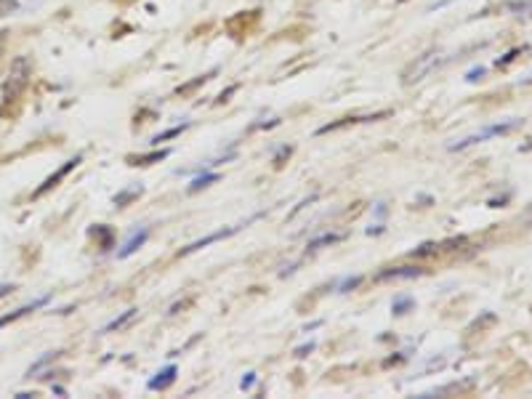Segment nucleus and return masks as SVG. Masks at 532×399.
<instances>
[{"label": "nucleus", "mask_w": 532, "mask_h": 399, "mask_svg": "<svg viewBox=\"0 0 532 399\" xmlns=\"http://www.w3.org/2000/svg\"><path fill=\"white\" fill-rule=\"evenodd\" d=\"M261 19V11H240L226 19V33L232 35L234 40H243L255 30V24Z\"/></svg>", "instance_id": "f03ea898"}, {"label": "nucleus", "mask_w": 532, "mask_h": 399, "mask_svg": "<svg viewBox=\"0 0 532 399\" xmlns=\"http://www.w3.org/2000/svg\"><path fill=\"white\" fill-rule=\"evenodd\" d=\"M6 35L8 33H0V54H3V40H6Z\"/></svg>", "instance_id": "4be33fe9"}, {"label": "nucleus", "mask_w": 532, "mask_h": 399, "mask_svg": "<svg viewBox=\"0 0 532 399\" xmlns=\"http://www.w3.org/2000/svg\"><path fill=\"white\" fill-rule=\"evenodd\" d=\"M506 8L514 13H524V16H532V0H511V3H506Z\"/></svg>", "instance_id": "4468645a"}, {"label": "nucleus", "mask_w": 532, "mask_h": 399, "mask_svg": "<svg viewBox=\"0 0 532 399\" xmlns=\"http://www.w3.org/2000/svg\"><path fill=\"white\" fill-rule=\"evenodd\" d=\"M439 64V54H423V56H418L415 62H412L405 72H402V83L405 86H412V83H418V80H423L429 72H432L434 66Z\"/></svg>", "instance_id": "7ed1b4c3"}, {"label": "nucleus", "mask_w": 532, "mask_h": 399, "mask_svg": "<svg viewBox=\"0 0 532 399\" xmlns=\"http://www.w3.org/2000/svg\"><path fill=\"white\" fill-rule=\"evenodd\" d=\"M30 78H33V62L27 56H16L11 62V69H8V80L3 83V104H0V117H6L8 110L19 107L22 101V93L30 86Z\"/></svg>", "instance_id": "f257e3e1"}, {"label": "nucleus", "mask_w": 532, "mask_h": 399, "mask_svg": "<svg viewBox=\"0 0 532 399\" xmlns=\"http://www.w3.org/2000/svg\"><path fill=\"white\" fill-rule=\"evenodd\" d=\"M168 157V149H160V152H149V155H139V157H128L131 166H152L157 160Z\"/></svg>", "instance_id": "9d476101"}, {"label": "nucleus", "mask_w": 532, "mask_h": 399, "mask_svg": "<svg viewBox=\"0 0 532 399\" xmlns=\"http://www.w3.org/2000/svg\"><path fill=\"white\" fill-rule=\"evenodd\" d=\"M43 303H48V299H37V301H33V303H27V306H22V309H16V311H11V314H6V317H0V328H6V325H11V322H16V320H19V317H27L30 311L40 309Z\"/></svg>", "instance_id": "0eeeda50"}, {"label": "nucleus", "mask_w": 532, "mask_h": 399, "mask_svg": "<svg viewBox=\"0 0 532 399\" xmlns=\"http://www.w3.org/2000/svg\"><path fill=\"white\" fill-rule=\"evenodd\" d=\"M211 78H213V72H208V75H200V78H195L192 83H187V86H181V88H178L176 93H178V96H189V93H195V91H197L200 86H205V83H208Z\"/></svg>", "instance_id": "9b49d317"}, {"label": "nucleus", "mask_w": 532, "mask_h": 399, "mask_svg": "<svg viewBox=\"0 0 532 399\" xmlns=\"http://www.w3.org/2000/svg\"><path fill=\"white\" fill-rule=\"evenodd\" d=\"M521 120H514V122H503V125H490V128H485V131L474 133V136H468V139H463V141H458V144H453V149H463V146H471V144H479V141H485V139H492V136H503V133H511L514 128H519Z\"/></svg>", "instance_id": "20e7f679"}, {"label": "nucleus", "mask_w": 532, "mask_h": 399, "mask_svg": "<svg viewBox=\"0 0 532 399\" xmlns=\"http://www.w3.org/2000/svg\"><path fill=\"white\" fill-rule=\"evenodd\" d=\"M216 178H219L216 173H205V176L195 178V181H192V187H189V192H197V189L208 187V184H211V181H216Z\"/></svg>", "instance_id": "dca6fc26"}, {"label": "nucleus", "mask_w": 532, "mask_h": 399, "mask_svg": "<svg viewBox=\"0 0 532 399\" xmlns=\"http://www.w3.org/2000/svg\"><path fill=\"white\" fill-rule=\"evenodd\" d=\"M232 232H234V226H232V229H221V232L211 234V237H205V240H200V243L189 245V248H187V250H184V253H189V250H200V248H205V245L216 243V240H221V237H226V234H232Z\"/></svg>", "instance_id": "f8f14e48"}, {"label": "nucleus", "mask_w": 532, "mask_h": 399, "mask_svg": "<svg viewBox=\"0 0 532 399\" xmlns=\"http://www.w3.org/2000/svg\"><path fill=\"white\" fill-rule=\"evenodd\" d=\"M146 237H149V232H146V229H144V232H141V234H133L131 240H128V245H125V248H122V250H120V258H125V255H131L133 250L139 248V245H144V240H146Z\"/></svg>", "instance_id": "ddd939ff"}, {"label": "nucleus", "mask_w": 532, "mask_h": 399, "mask_svg": "<svg viewBox=\"0 0 532 399\" xmlns=\"http://www.w3.org/2000/svg\"><path fill=\"white\" fill-rule=\"evenodd\" d=\"M405 306H410V301H407V299H399L397 303H394V311H397V314H402V309H405Z\"/></svg>", "instance_id": "412c9836"}, {"label": "nucleus", "mask_w": 532, "mask_h": 399, "mask_svg": "<svg viewBox=\"0 0 532 399\" xmlns=\"http://www.w3.org/2000/svg\"><path fill=\"white\" fill-rule=\"evenodd\" d=\"M133 314H136V311H133V309H131V311H125V317H120V320L110 322V325H107V330H117V328H122V325H125V322L131 320Z\"/></svg>", "instance_id": "f3484780"}, {"label": "nucleus", "mask_w": 532, "mask_h": 399, "mask_svg": "<svg viewBox=\"0 0 532 399\" xmlns=\"http://www.w3.org/2000/svg\"><path fill=\"white\" fill-rule=\"evenodd\" d=\"M530 221H532V211H530Z\"/></svg>", "instance_id": "393cba45"}, {"label": "nucleus", "mask_w": 532, "mask_h": 399, "mask_svg": "<svg viewBox=\"0 0 532 399\" xmlns=\"http://www.w3.org/2000/svg\"><path fill=\"white\" fill-rule=\"evenodd\" d=\"M184 128H187V125H178V128H170V131H166V133H160V136H157L155 141H166V139H173V136H178V133L184 131Z\"/></svg>", "instance_id": "6ab92c4d"}, {"label": "nucleus", "mask_w": 532, "mask_h": 399, "mask_svg": "<svg viewBox=\"0 0 532 399\" xmlns=\"http://www.w3.org/2000/svg\"><path fill=\"white\" fill-rule=\"evenodd\" d=\"M13 285H8V282H0V299H6V296H11L13 293Z\"/></svg>", "instance_id": "aec40b11"}, {"label": "nucleus", "mask_w": 532, "mask_h": 399, "mask_svg": "<svg viewBox=\"0 0 532 399\" xmlns=\"http://www.w3.org/2000/svg\"><path fill=\"white\" fill-rule=\"evenodd\" d=\"M136 195H141V189H131V192H122L120 197H115V202H117V205L122 208V205H125V202H128L131 197H136Z\"/></svg>", "instance_id": "a211bd4d"}, {"label": "nucleus", "mask_w": 532, "mask_h": 399, "mask_svg": "<svg viewBox=\"0 0 532 399\" xmlns=\"http://www.w3.org/2000/svg\"><path fill=\"white\" fill-rule=\"evenodd\" d=\"M173 381H176V367L168 365L166 370H160V373H157V378H152V381H149V388H155V391H157V388H168Z\"/></svg>", "instance_id": "1a4fd4ad"}, {"label": "nucleus", "mask_w": 532, "mask_h": 399, "mask_svg": "<svg viewBox=\"0 0 532 399\" xmlns=\"http://www.w3.org/2000/svg\"><path fill=\"white\" fill-rule=\"evenodd\" d=\"M391 112L383 110V112H376V115H346V117H341V120L335 122H328V125H322L320 136H325V133H332V131H341V128H346V125H357V122H370V120H383V117H388Z\"/></svg>", "instance_id": "39448f33"}, {"label": "nucleus", "mask_w": 532, "mask_h": 399, "mask_svg": "<svg viewBox=\"0 0 532 399\" xmlns=\"http://www.w3.org/2000/svg\"><path fill=\"white\" fill-rule=\"evenodd\" d=\"M120 3H133V0H120Z\"/></svg>", "instance_id": "5701e85b"}, {"label": "nucleus", "mask_w": 532, "mask_h": 399, "mask_svg": "<svg viewBox=\"0 0 532 399\" xmlns=\"http://www.w3.org/2000/svg\"><path fill=\"white\" fill-rule=\"evenodd\" d=\"M78 163H80V157H72V160H66L64 166L59 168V170H56L54 176H48V178H45V181H43V187H40V189H35V195H33V197H43L45 192H51V189H54L56 184H59V181H62V178H64L66 173H69V170H75V168H78Z\"/></svg>", "instance_id": "423d86ee"}, {"label": "nucleus", "mask_w": 532, "mask_h": 399, "mask_svg": "<svg viewBox=\"0 0 532 399\" xmlns=\"http://www.w3.org/2000/svg\"><path fill=\"white\" fill-rule=\"evenodd\" d=\"M423 274V269H412V266H397V269H383L376 279H399V277H418Z\"/></svg>", "instance_id": "6e6552de"}, {"label": "nucleus", "mask_w": 532, "mask_h": 399, "mask_svg": "<svg viewBox=\"0 0 532 399\" xmlns=\"http://www.w3.org/2000/svg\"><path fill=\"white\" fill-rule=\"evenodd\" d=\"M16 8H19V0H0V19L11 16Z\"/></svg>", "instance_id": "2eb2a0df"}, {"label": "nucleus", "mask_w": 532, "mask_h": 399, "mask_svg": "<svg viewBox=\"0 0 532 399\" xmlns=\"http://www.w3.org/2000/svg\"><path fill=\"white\" fill-rule=\"evenodd\" d=\"M527 149H532V146H524V152H527Z\"/></svg>", "instance_id": "b1692460"}]
</instances>
